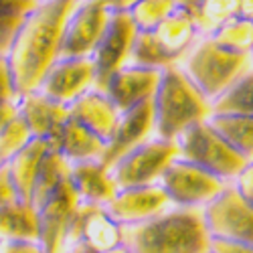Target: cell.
Instances as JSON below:
<instances>
[{"label": "cell", "mask_w": 253, "mask_h": 253, "mask_svg": "<svg viewBox=\"0 0 253 253\" xmlns=\"http://www.w3.org/2000/svg\"><path fill=\"white\" fill-rule=\"evenodd\" d=\"M77 0H39L23 16L4 53L16 95L35 91L59 59L65 20Z\"/></svg>", "instance_id": "obj_1"}, {"label": "cell", "mask_w": 253, "mask_h": 253, "mask_svg": "<svg viewBox=\"0 0 253 253\" xmlns=\"http://www.w3.org/2000/svg\"><path fill=\"white\" fill-rule=\"evenodd\" d=\"M122 243L130 253H207L209 233L201 209L170 207L148 221L124 227Z\"/></svg>", "instance_id": "obj_2"}, {"label": "cell", "mask_w": 253, "mask_h": 253, "mask_svg": "<svg viewBox=\"0 0 253 253\" xmlns=\"http://www.w3.org/2000/svg\"><path fill=\"white\" fill-rule=\"evenodd\" d=\"M152 134L162 140H174L188 126L205 122L211 112L209 101L174 65L162 69L160 73L158 87L152 95Z\"/></svg>", "instance_id": "obj_3"}, {"label": "cell", "mask_w": 253, "mask_h": 253, "mask_svg": "<svg viewBox=\"0 0 253 253\" xmlns=\"http://www.w3.org/2000/svg\"><path fill=\"white\" fill-rule=\"evenodd\" d=\"M176 67L211 103L233 81L251 73V53L229 51L209 37H201Z\"/></svg>", "instance_id": "obj_4"}, {"label": "cell", "mask_w": 253, "mask_h": 253, "mask_svg": "<svg viewBox=\"0 0 253 253\" xmlns=\"http://www.w3.org/2000/svg\"><path fill=\"white\" fill-rule=\"evenodd\" d=\"M199 35L193 25L191 12L176 8L158 27L150 31H140L136 35L126 65H138L158 71L174 67L191 51Z\"/></svg>", "instance_id": "obj_5"}, {"label": "cell", "mask_w": 253, "mask_h": 253, "mask_svg": "<svg viewBox=\"0 0 253 253\" xmlns=\"http://www.w3.org/2000/svg\"><path fill=\"white\" fill-rule=\"evenodd\" d=\"M174 144L178 158L197 164L199 168L221 178L227 184L233 182L235 176L251 162V158L243 156L235 148H231L227 142H223L209 128L207 122L188 126L174 138Z\"/></svg>", "instance_id": "obj_6"}, {"label": "cell", "mask_w": 253, "mask_h": 253, "mask_svg": "<svg viewBox=\"0 0 253 253\" xmlns=\"http://www.w3.org/2000/svg\"><path fill=\"white\" fill-rule=\"evenodd\" d=\"M176 156L178 152L174 140H162L154 136L134 146L130 152L116 160L110 166V176L118 188L158 184L164 168Z\"/></svg>", "instance_id": "obj_7"}, {"label": "cell", "mask_w": 253, "mask_h": 253, "mask_svg": "<svg viewBox=\"0 0 253 253\" xmlns=\"http://www.w3.org/2000/svg\"><path fill=\"white\" fill-rule=\"evenodd\" d=\"M158 184L162 186L172 207L182 209H203L227 186V182L221 178L178 156L164 168Z\"/></svg>", "instance_id": "obj_8"}, {"label": "cell", "mask_w": 253, "mask_h": 253, "mask_svg": "<svg viewBox=\"0 0 253 253\" xmlns=\"http://www.w3.org/2000/svg\"><path fill=\"white\" fill-rule=\"evenodd\" d=\"M209 239H231L253 245V203L245 201L233 184L201 209Z\"/></svg>", "instance_id": "obj_9"}, {"label": "cell", "mask_w": 253, "mask_h": 253, "mask_svg": "<svg viewBox=\"0 0 253 253\" xmlns=\"http://www.w3.org/2000/svg\"><path fill=\"white\" fill-rule=\"evenodd\" d=\"M110 20V10L101 0H77L65 20L59 45V59L89 57Z\"/></svg>", "instance_id": "obj_10"}, {"label": "cell", "mask_w": 253, "mask_h": 253, "mask_svg": "<svg viewBox=\"0 0 253 253\" xmlns=\"http://www.w3.org/2000/svg\"><path fill=\"white\" fill-rule=\"evenodd\" d=\"M79 201L73 193L69 180L63 182L57 191L41 203L37 213V241L45 253H61L67 243L71 225L75 221Z\"/></svg>", "instance_id": "obj_11"}, {"label": "cell", "mask_w": 253, "mask_h": 253, "mask_svg": "<svg viewBox=\"0 0 253 253\" xmlns=\"http://www.w3.org/2000/svg\"><path fill=\"white\" fill-rule=\"evenodd\" d=\"M136 35H138V29L134 27L128 12H110V20L105 25V31L89 55L93 63V71H95L93 89L103 91L108 77L116 69L126 65Z\"/></svg>", "instance_id": "obj_12"}, {"label": "cell", "mask_w": 253, "mask_h": 253, "mask_svg": "<svg viewBox=\"0 0 253 253\" xmlns=\"http://www.w3.org/2000/svg\"><path fill=\"white\" fill-rule=\"evenodd\" d=\"M95 83V71L89 57H65L57 59L49 71L45 73L43 81L39 83L35 91L43 93L45 97L69 105L73 103L81 93L93 87Z\"/></svg>", "instance_id": "obj_13"}, {"label": "cell", "mask_w": 253, "mask_h": 253, "mask_svg": "<svg viewBox=\"0 0 253 253\" xmlns=\"http://www.w3.org/2000/svg\"><path fill=\"white\" fill-rule=\"evenodd\" d=\"M172 203L168 201L166 193L160 184H148V186H132V188H118L116 195L110 199V203L103 209L108 215L120 223L122 227L136 225L142 221H148L166 209H170Z\"/></svg>", "instance_id": "obj_14"}, {"label": "cell", "mask_w": 253, "mask_h": 253, "mask_svg": "<svg viewBox=\"0 0 253 253\" xmlns=\"http://www.w3.org/2000/svg\"><path fill=\"white\" fill-rule=\"evenodd\" d=\"M152 128H154V114H152V97H150L134 105L132 110L120 114L116 130L110 136V140L105 142L99 162L105 168H110L126 152H130L134 146L148 140L152 136Z\"/></svg>", "instance_id": "obj_15"}, {"label": "cell", "mask_w": 253, "mask_h": 253, "mask_svg": "<svg viewBox=\"0 0 253 253\" xmlns=\"http://www.w3.org/2000/svg\"><path fill=\"white\" fill-rule=\"evenodd\" d=\"M122 237H124V227L120 223H116L103 207L79 203L67 243L79 241L91 253H101V251H108V249L120 245Z\"/></svg>", "instance_id": "obj_16"}, {"label": "cell", "mask_w": 253, "mask_h": 253, "mask_svg": "<svg viewBox=\"0 0 253 253\" xmlns=\"http://www.w3.org/2000/svg\"><path fill=\"white\" fill-rule=\"evenodd\" d=\"M158 69L138 67V65H122L116 69L103 85V93L122 112L132 110L134 105L150 99L160 81Z\"/></svg>", "instance_id": "obj_17"}, {"label": "cell", "mask_w": 253, "mask_h": 253, "mask_svg": "<svg viewBox=\"0 0 253 253\" xmlns=\"http://www.w3.org/2000/svg\"><path fill=\"white\" fill-rule=\"evenodd\" d=\"M67 180L81 205L105 207L118 191L116 182L110 176V168H105L99 160L69 164Z\"/></svg>", "instance_id": "obj_18"}, {"label": "cell", "mask_w": 253, "mask_h": 253, "mask_svg": "<svg viewBox=\"0 0 253 253\" xmlns=\"http://www.w3.org/2000/svg\"><path fill=\"white\" fill-rule=\"evenodd\" d=\"M18 118L25 122L33 138L51 140L59 126L69 118V105L57 103L39 91H29L16 99Z\"/></svg>", "instance_id": "obj_19"}, {"label": "cell", "mask_w": 253, "mask_h": 253, "mask_svg": "<svg viewBox=\"0 0 253 253\" xmlns=\"http://www.w3.org/2000/svg\"><path fill=\"white\" fill-rule=\"evenodd\" d=\"M47 142L51 150H55L67 164L99 160L105 148V142H101L93 132H89L71 116L59 126V130Z\"/></svg>", "instance_id": "obj_20"}, {"label": "cell", "mask_w": 253, "mask_h": 253, "mask_svg": "<svg viewBox=\"0 0 253 253\" xmlns=\"http://www.w3.org/2000/svg\"><path fill=\"white\" fill-rule=\"evenodd\" d=\"M69 116L93 132L101 142H108L120 120V110L103 91L91 87L69 103Z\"/></svg>", "instance_id": "obj_21"}, {"label": "cell", "mask_w": 253, "mask_h": 253, "mask_svg": "<svg viewBox=\"0 0 253 253\" xmlns=\"http://www.w3.org/2000/svg\"><path fill=\"white\" fill-rule=\"evenodd\" d=\"M47 150H49V142L47 140L31 138L14 156H10L4 162L12 188L16 191L18 199L23 203H27V205H31L33 184H35V178L39 174L41 162H43Z\"/></svg>", "instance_id": "obj_22"}, {"label": "cell", "mask_w": 253, "mask_h": 253, "mask_svg": "<svg viewBox=\"0 0 253 253\" xmlns=\"http://www.w3.org/2000/svg\"><path fill=\"white\" fill-rule=\"evenodd\" d=\"M207 126L223 142L235 148L243 156L251 158L253 154V116H219L209 114Z\"/></svg>", "instance_id": "obj_23"}, {"label": "cell", "mask_w": 253, "mask_h": 253, "mask_svg": "<svg viewBox=\"0 0 253 253\" xmlns=\"http://www.w3.org/2000/svg\"><path fill=\"white\" fill-rule=\"evenodd\" d=\"M67 172H69V164L63 160L55 150H49L41 162L39 174L35 178L33 184V193H31V207L37 209L41 203H43L47 197H51L57 188L67 180Z\"/></svg>", "instance_id": "obj_24"}, {"label": "cell", "mask_w": 253, "mask_h": 253, "mask_svg": "<svg viewBox=\"0 0 253 253\" xmlns=\"http://www.w3.org/2000/svg\"><path fill=\"white\" fill-rule=\"evenodd\" d=\"M251 87V73H245L209 103V112L219 116H253Z\"/></svg>", "instance_id": "obj_25"}, {"label": "cell", "mask_w": 253, "mask_h": 253, "mask_svg": "<svg viewBox=\"0 0 253 253\" xmlns=\"http://www.w3.org/2000/svg\"><path fill=\"white\" fill-rule=\"evenodd\" d=\"M37 239V213L23 201L0 207V241Z\"/></svg>", "instance_id": "obj_26"}, {"label": "cell", "mask_w": 253, "mask_h": 253, "mask_svg": "<svg viewBox=\"0 0 253 253\" xmlns=\"http://www.w3.org/2000/svg\"><path fill=\"white\" fill-rule=\"evenodd\" d=\"M235 16H239V0H203L197 8L191 10L199 39L211 37L223 23Z\"/></svg>", "instance_id": "obj_27"}, {"label": "cell", "mask_w": 253, "mask_h": 253, "mask_svg": "<svg viewBox=\"0 0 253 253\" xmlns=\"http://www.w3.org/2000/svg\"><path fill=\"white\" fill-rule=\"evenodd\" d=\"M211 41H215L217 45L235 51V53H251L253 47V23L247 18L235 16L223 23L213 35L209 37Z\"/></svg>", "instance_id": "obj_28"}, {"label": "cell", "mask_w": 253, "mask_h": 253, "mask_svg": "<svg viewBox=\"0 0 253 253\" xmlns=\"http://www.w3.org/2000/svg\"><path fill=\"white\" fill-rule=\"evenodd\" d=\"M176 6L172 0H138V2L128 10V16L132 18L134 27L140 31H150L158 27L162 20L174 12Z\"/></svg>", "instance_id": "obj_29"}, {"label": "cell", "mask_w": 253, "mask_h": 253, "mask_svg": "<svg viewBox=\"0 0 253 253\" xmlns=\"http://www.w3.org/2000/svg\"><path fill=\"white\" fill-rule=\"evenodd\" d=\"M31 138L33 136L25 126V122L16 116L6 128L0 130V164L6 162L10 156H14Z\"/></svg>", "instance_id": "obj_30"}, {"label": "cell", "mask_w": 253, "mask_h": 253, "mask_svg": "<svg viewBox=\"0 0 253 253\" xmlns=\"http://www.w3.org/2000/svg\"><path fill=\"white\" fill-rule=\"evenodd\" d=\"M0 253H45L37 239H2Z\"/></svg>", "instance_id": "obj_31"}, {"label": "cell", "mask_w": 253, "mask_h": 253, "mask_svg": "<svg viewBox=\"0 0 253 253\" xmlns=\"http://www.w3.org/2000/svg\"><path fill=\"white\" fill-rule=\"evenodd\" d=\"M18 95L12 85V77H10V67L4 53H0V101H16Z\"/></svg>", "instance_id": "obj_32"}, {"label": "cell", "mask_w": 253, "mask_h": 253, "mask_svg": "<svg viewBox=\"0 0 253 253\" xmlns=\"http://www.w3.org/2000/svg\"><path fill=\"white\" fill-rule=\"evenodd\" d=\"M207 253H253V245L231 239H209Z\"/></svg>", "instance_id": "obj_33"}, {"label": "cell", "mask_w": 253, "mask_h": 253, "mask_svg": "<svg viewBox=\"0 0 253 253\" xmlns=\"http://www.w3.org/2000/svg\"><path fill=\"white\" fill-rule=\"evenodd\" d=\"M233 184V188L235 191L245 199V201H249V203H253V164L249 162L243 170L235 176V180L231 182Z\"/></svg>", "instance_id": "obj_34"}, {"label": "cell", "mask_w": 253, "mask_h": 253, "mask_svg": "<svg viewBox=\"0 0 253 253\" xmlns=\"http://www.w3.org/2000/svg\"><path fill=\"white\" fill-rule=\"evenodd\" d=\"M23 16H4L0 14V53H6L10 41H12V35L16 31V27L20 25Z\"/></svg>", "instance_id": "obj_35"}, {"label": "cell", "mask_w": 253, "mask_h": 253, "mask_svg": "<svg viewBox=\"0 0 253 253\" xmlns=\"http://www.w3.org/2000/svg\"><path fill=\"white\" fill-rule=\"evenodd\" d=\"M39 0H0V14L4 16H25Z\"/></svg>", "instance_id": "obj_36"}, {"label": "cell", "mask_w": 253, "mask_h": 253, "mask_svg": "<svg viewBox=\"0 0 253 253\" xmlns=\"http://www.w3.org/2000/svg\"><path fill=\"white\" fill-rule=\"evenodd\" d=\"M18 116V108L16 101H0V130L6 128V126Z\"/></svg>", "instance_id": "obj_37"}, {"label": "cell", "mask_w": 253, "mask_h": 253, "mask_svg": "<svg viewBox=\"0 0 253 253\" xmlns=\"http://www.w3.org/2000/svg\"><path fill=\"white\" fill-rule=\"evenodd\" d=\"M110 12H128L138 0H101Z\"/></svg>", "instance_id": "obj_38"}, {"label": "cell", "mask_w": 253, "mask_h": 253, "mask_svg": "<svg viewBox=\"0 0 253 253\" xmlns=\"http://www.w3.org/2000/svg\"><path fill=\"white\" fill-rule=\"evenodd\" d=\"M253 14V0H239V16L251 20Z\"/></svg>", "instance_id": "obj_39"}, {"label": "cell", "mask_w": 253, "mask_h": 253, "mask_svg": "<svg viewBox=\"0 0 253 253\" xmlns=\"http://www.w3.org/2000/svg\"><path fill=\"white\" fill-rule=\"evenodd\" d=\"M61 253H91V251L85 245H81L79 241H69L65 247H63Z\"/></svg>", "instance_id": "obj_40"}, {"label": "cell", "mask_w": 253, "mask_h": 253, "mask_svg": "<svg viewBox=\"0 0 253 253\" xmlns=\"http://www.w3.org/2000/svg\"><path fill=\"white\" fill-rule=\"evenodd\" d=\"M172 2H174L176 8H182V10H188V12H191L193 8H197V6L203 2V0H172Z\"/></svg>", "instance_id": "obj_41"}, {"label": "cell", "mask_w": 253, "mask_h": 253, "mask_svg": "<svg viewBox=\"0 0 253 253\" xmlns=\"http://www.w3.org/2000/svg\"><path fill=\"white\" fill-rule=\"evenodd\" d=\"M101 253H130V249L126 247L124 243H120V245H116V247H112V249H108V251H101Z\"/></svg>", "instance_id": "obj_42"}]
</instances>
